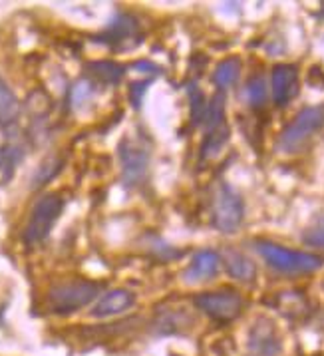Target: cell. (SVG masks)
I'll return each instance as SVG.
<instances>
[{
    "mask_svg": "<svg viewBox=\"0 0 324 356\" xmlns=\"http://www.w3.org/2000/svg\"><path fill=\"white\" fill-rule=\"evenodd\" d=\"M257 253L263 257L275 271L284 273V275H309V273L318 271L323 267L324 259L312 253H302V251H293L282 245L270 241L254 243Z\"/></svg>",
    "mask_w": 324,
    "mask_h": 356,
    "instance_id": "cell-1",
    "label": "cell"
},
{
    "mask_svg": "<svg viewBox=\"0 0 324 356\" xmlns=\"http://www.w3.org/2000/svg\"><path fill=\"white\" fill-rule=\"evenodd\" d=\"M102 289H104L102 283L84 281V279L54 285L48 291V309L60 316L78 313L80 309L98 299Z\"/></svg>",
    "mask_w": 324,
    "mask_h": 356,
    "instance_id": "cell-2",
    "label": "cell"
},
{
    "mask_svg": "<svg viewBox=\"0 0 324 356\" xmlns=\"http://www.w3.org/2000/svg\"><path fill=\"white\" fill-rule=\"evenodd\" d=\"M324 128V106H309L295 115V120L282 129L277 147L286 156L298 154L307 143Z\"/></svg>",
    "mask_w": 324,
    "mask_h": 356,
    "instance_id": "cell-3",
    "label": "cell"
},
{
    "mask_svg": "<svg viewBox=\"0 0 324 356\" xmlns=\"http://www.w3.org/2000/svg\"><path fill=\"white\" fill-rule=\"evenodd\" d=\"M64 211V200L58 193H44L40 200L34 203L32 211H30L29 223L24 227V243L36 245L42 243L52 229L58 223L60 215Z\"/></svg>",
    "mask_w": 324,
    "mask_h": 356,
    "instance_id": "cell-4",
    "label": "cell"
},
{
    "mask_svg": "<svg viewBox=\"0 0 324 356\" xmlns=\"http://www.w3.org/2000/svg\"><path fill=\"white\" fill-rule=\"evenodd\" d=\"M245 205L241 195L229 186L219 184L213 195V225L221 233H235L243 223Z\"/></svg>",
    "mask_w": 324,
    "mask_h": 356,
    "instance_id": "cell-5",
    "label": "cell"
},
{
    "mask_svg": "<svg viewBox=\"0 0 324 356\" xmlns=\"http://www.w3.org/2000/svg\"><path fill=\"white\" fill-rule=\"evenodd\" d=\"M195 307L217 323H231L243 311V297L235 289H217L195 297Z\"/></svg>",
    "mask_w": 324,
    "mask_h": 356,
    "instance_id": "cell-6",
    "label": "cell"
},
{
    "mask_svg": "<svg viewBox=\"0 0 324 356\" xmlns=\"http://www.w3.org/2000/svg\"><path fill=\"white\" fill-rule=\"evenodd\" d=\"M120 156V168H122V179L126 187H138L145 181L149 171V154L140 143L124 140L118 147Z\"/></svg>",
    "mask_w": 324,
    "mask_h": 356,
    "instance_id": "cell-7",
    "label": "cell"
},
{
    "mask_svg": "<svg viewBox=\"0 0 324 356\" xmlns=\"http://www.w3.org/2000/svg\"><path fill=\"white\" fill-rule=\"evenodd\" d=\"M300 90V80H298V68L293 64H277L270 72V94L273 102L284 108L286 104L295 100Z\"/></svg>",
    "mask_w": 324,
    "mask_h": 356,
    "instance_id": "cell-8",
    "label": "cell"
},
{
    "mask_svg": "<svg viewBox=\"0 0 324 356\" xmlns=\"http://www.w3.org/2000/svg\"><path fill=\"white\" fill-rule=\"evenodd\" d=\"M102 44H108L115 50H126V42L131 40H141L140 36V22L129 15H115L113 20L106 26V30L98 36ZM131 46L136 44L131 42Z\"/></svg>",
    "mask_w": 324,
    "mask_h": 356,
    "instance_id": "cell-9",
    "label": "cell"
},
{
    "mask_svg": "<svg viewBox=\"0 0 324 356\" xmlns=\"http://www.w3.org/2000/svg\"><path fill=\"white\" fill-rule=\"evenodd\" d=\"M249 350L254 356H277L281 353V339L270 321L261 318L254 323L249 334Z\"/></svg>",
    "mask_w": 324,
    "mask_h": 356,
    "instance_id": "cell-10",
    "label": "cell"
},
{
    "mask_svg": "<svg viewBox=\"0 0 324 356\" xmlns=\"http://www.w3.org/2000/svg\"><path fill=\"white\" fill-rule=\"evenodd\" d=\"M136 305V295L127 289H112L104 295H99L96 300L94 309H92V316L96 318H108L113 314H122L129 311Z\"/></svg>",
    "mask_w": 324,
    "mask_h": 356,
    "instance_id": "cell-11",
    "label": "cell"
},
{
    "mask_svg": "<svg viewBox=\"0 0 324 356\" xmlns=\"http://www.w3.org/2000/svg\"><path fill=\"white\" fill-rule=\"evenodd\" d=\"M221 267V255L215 251H199L197 255L191 259L189 267L185 269L184 279L187 283H201L213 279Z\"/></svg>",
    "mask_w": 324,
    "mask_h": 356,
    "instance_id": "cell-12",
    "label": "cell"
},
{
    "mask_svg": "<svg viewBox=\"0 0 324 356\" xmlns=\"http://www.w3.org/2000/svg\"><path fill=\"white\" fill-rule=\"evenodd\" d=\"M221 261L225 265L227 273L237 281L249 283L257 277V267H254L253 261L247 255L239 253V251H235V249H227L223 257H221Z\"/></svg>",
    "mask_w": 324,
    "mask_h": 356,
    "instance_id": "cell-13",
    "label": "cell"
},
{
    "mask_svg": "<svg viewBox=\"0 0 324 356\" xmlns=\"http://www.w3.org/2000/svg\"><path fill=\"white\" fill-rule=\"evenodd\" d=\"M20 115V102L8 82L0 76V126L10 128Z\"/></svg>",
    "mask_w": 324,
    "mask_h": 356,
    "instance_id": "cell-14",
    "label": "cell"
},
{
    "mask_svg": "<svg viewBox=\"0 0 324 356\" xmlns=\"http://www.w3.org/2000/svg\"><path fill=\"white\" fill-rule=\"evenodd\" d=\"M86 70L90 72L92 78H96L104 84H118L124 74H126V68L113 60H98V62H90L86 66Z\"/></svg>",
    "mask_w": 324,
    "mask_h": 356,
    "instance_id": "cell-15",
    "label": "cell"
},
{
    "mask_svg": "<svg viewBox=\"0 0 324 356\" xmlns=\"http://www.w3.org/2000/svg\"><path fill=\"white\" fill-rule=\"evenodd\" d=\"M241 74V60L237 56H231L219 62V66L213 72V84L217 86L221 92L237 84Z\"/></svg>",
    "mask_w": 324,
    "mask_h": 356,
    "instance_id": "cell-16",
    "label": "cell"
},
{
    "mask_svg": "<svg viewBox=\"0 0 324 356\" xmlns=\"http://www.w3.org/2000/svg\"><path fill=\"white\" fill-rule=\"evenodd\" d=\"M223 124H225V94L219 92L207 104V110L203 115V126L207 131H211V129L219 128Z\"/></svg>",
    "mask_w": 324,
    "mask_h": 356,
    "instance_id": "cell-17",
    "label": "cell"
},
{
    "mask_svg": "<svg viewBox=\"0 0 324 356\" xmlns=\"http://www.w3.org/2000/svg\"><path fill=\"white\" fill-rule=\"evenodd\" d=\"M227 142H229V128H227V124L207 131L203 147H201V157L203 159H211V157L217 156L225 147Z\"/></svg>",
    "mask_w": 324,
    "mask_h": 356,
    "instance_id": "cell-18",
    "label": "cell"
},
{
    "mask_svg": "<svg viewBox=\"0 0 324 356\" xmlns=\"http://www.w3.org/2000/svg\"><path fill=\"white\" fill-rule=\"evenodd\" d=\"M62 163H64V161L58 159V157H48V159H44L42 163H40V168L34 173V177H32V187H42L44 184L52 181L58 173H60V170H62Z\"/></svg>",
    "mask_w": 324,
    "mask_h": 356,
    "instance_id": "cell-19",
    "label": "cell"
},
{
    "mask_svg": "<svg viewBox=\"0 0 324 356\" xmlns=\"http://www.w3.org/2000/svg\"><path fill=\"white\" fill-rule=\"evenodd\" d=\"M268 90L263 76H253L247 84V100L253 108H263L267 104Z\"/></svg>",
    "mask_w": 324,
    "mask_h": 356,
    "instance_id": "cell-20",
    "label": "cell"
},
{
    "mask_svg": "<svg viewBox=\"0 0 324 356\" xmlns=\"http://www.w3.org/2000/svg\"><path fill=\"white\" fill-rule=\"evenodd\" d=\"M187 94H189V102H191V122H193V126H199L203 122L205 110H207V102H205L203 92L195 84L187 88Z\"/></svg>",
    "mask_w": 324,
    "mask_h": 356,
    "instance_id": "cell-21",
    "label": "cell"
},
{
    "mask_svg": "<svg viewBox=\"0 0 324 356\" xmlns=\"http://www.w3.org/2000/svg\"><path fill=\"white\" fill-rule=\"evenodd\" d=\"M302 239L310 247H324V215L314 219V223L305 231Z\"/></svg>",
    "mask_w": 324,
    "mask_h": 356,
    "instance_id": "cell-22",
    "label": "cell"
},
{
    "mask_svg": "<svg viewBox=\"0 0 324 356\" xmlns=\"http://www.w3.org/2000/svg\"><path fill=\"white\" fill-rule=\"evenodd\" d=\"M0 165H2V152H0Z\"/></svg>",
    "mask_w": 324,
    "mask_h": 356,
    "instance_id": "cell-23",
    "label": "cell"
}]
</instances>
